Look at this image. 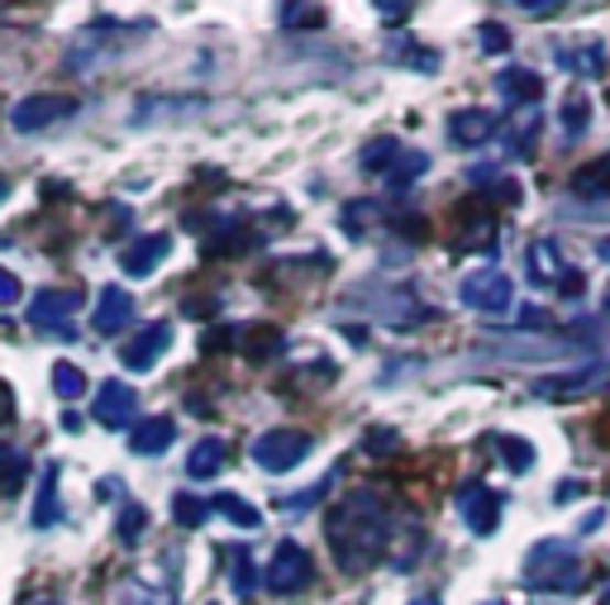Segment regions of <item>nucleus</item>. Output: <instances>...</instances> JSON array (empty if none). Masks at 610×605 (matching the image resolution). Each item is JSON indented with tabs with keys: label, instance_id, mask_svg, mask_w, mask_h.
Returning a JSON list of instances; mask_svg holds the SVG:
<instances>
[{
	"label": "nucleus",
	"instance_id": "nucleus-30",
	"mask_svg": "<svg viewBox=\"0 0 610 605\" xmlns=\"http://www.w3.org/2000/svg\"><path fill=\"white\" fill-rule=\"evenodd\" d=\"M29 482V458L20 449H6L0 443V496H14Z\"/></svg>",
	"mask_w": 610,
	"mask_h": 605
},
{
	"label": "nucleus",
	"instance_id": "nucleus-10",
	"mask_svg": "<svg viewBox=\"0 0 610 605\" xmlns=\"http://www.w3.org/2000/svg\"><path fill=\"white\" fill-rule=\"evenodd\" d=\"M454 224H458V249L472 253V249H491L497 243V215H491V200H462V206L454 210Z\"/></svg>",
	"mask_w": 610,
	"mask_h": 605
},
{
	"label": "nucleus",
	"instance_id": "nucleus-11",
	"mask_svg": "<svg viewBox=\"0 0 610 605\" xmlns=\"http://www.w3.org/2000/svg\"><path fill=\"white\" fill-rule=\"evenodd\" d=\"M72 114H77V100L72 96H29L10 110V124L20 129V134H39V129H48L57 120H72Z\"/></svg>",
	"mask_w": 610,
	"mask_h": 605
},
{
	"label": "nucleus",
	"instance_id": "nucleus-38",
	"mask_svg": "<svg viewBox=\"0 0 610 605\" xmlns=\"http://www.w3.org/2000/svg\"><path fill=\"white\" fill-rule=\"evenodd\" d=\"M477 43H482V53H505L511 48V29L487 20V24H477Z\"/></svg>",
	"mask_w": 610,
	"mask_h": 605
},
{
	"label": "nucleus",
	"instance_id": "nucleus-53",
	"mask_svg": "<svg viewBox=\"0 0 610 605\" xmlns=\"http://www.w3.org/2000/svg\"><path fill=\"white\" fill-rule=\"evenodd\" d=\"M411 605H439V601H434V596H420V601H411Z\"/></svg>",
	"mask_w": 610,
	"mask_h": 605
},
{
	"label": "nucleus",
	"instance_id": "nucleus-20",
	"mask_svg": "<svg viewBox=\"0 0 610 605\" xmlns=\"http://www.w3.org/2000/svg\"><path fill=\"white\" fill-rule=\"evenodd\" d=\"M606 372L610 367L591 363V367L568 372V377H540V382H534V396H582V392H591V386H610Z\"/></svg>",
	"mask_w": 610,
	"mask_h": 605
},
{
	"label": "nucleus",
	"instance_id": "nucleus-48",
	"mask_svg": "<svg viewBox=\"0 0 610 605\" xmlns=\"http://www.w3.org/2000/svg\"><path fill=\"white\" fill-rule=\"evenodd\" d=\"M14 420V396H10V386L0 382V425H10Z\"/></svg>",
	"mask_w": 610,
	"mask_h": 605
},
{
	"label": "nucleus",
	"instance_id": "nucleus-46",
	"mask_svg": "<svg viewBox=\"0 0 610 605\" xmlns=\"http://www.w3.org/2000/svg\"><path fill=\"white\" fill-rule=\"evenodd\" d=\"M587 492V486L582 482H577V477H568V482H558V492H554V501H558V506H563V501H577V496H582Z\"/></svg>",
	"mask_w": 610,
	"mask_h": 605
},
{
	"label": "nucleus",
	"instance_id": "nucleus-47",
	"mask_svg": "<svg viewBox=\"0 0 610 605\" xmlns=\"http://www.w3.org/2000/svg\"><path fill=\"white\" fill-rule=\"evenodd\" d=\"M606 525V510L597 506V510H591V515H582V525H577V535H597V529Z\"/></svg>",
	"mask_w": 610,
	"mask_h": 605
},
{
	"label": "nucleus",
	"instance_id": "nucleus-23",
	"mask_svg": "<svg viewBox=\"0 0 610 605\" xmlns=\"http://www.w3.org/2000/svg\"><path fill=\"white\" fill-rule=\"evenodd\" d=\"M34 529H53L63 520V501H57V463H43L39 472V496H34V510H29Z\"/></svg>",
	"mask_w": 610,
	"mask_h": 605
},
{
	"label": "nucleus",
	"instance_id": "nucleus-27",
	"mask_svg": "<svg viewBox=\"0 0 610 605\" xmlns=\"http://www.w3.org/2000/svg\"><path fill=\"white\" fill-rule=\"evenodd\" d=\"M210 510H220L229 525H239V529H258L263 525V515H258V506H249L243 496H235V492H220L210 501Z\"/></svg>",
	"mask_w": 610,
	"mask_h": 605
},
{
	"label": "nucleus",
	"instance_id": "nucleus-35",
	"mask_svg": "<svg viewBox=\"0 0 610 605\" xmlns=\"http://www.w3.org/2000/svg\"><path fill=\"white\" fill-rule=\"evenodd\" d=\"M372 215H377V200H348V206L339 210V229L348 239H362V234H368Z\"/></svg>",
	"mask_w": 610,
	"mask_h": 605
},
{
	"label": "nucleus",
	"instance_id": "nucleus-43",
	"mask_svg": "<svg viewBox=\"0 0 610 605\" xmlns=\"http://www.w3.org/2000/svg\"><path fill=\"white\" fill-rule=\"evenodd\" d=\"M391 229H396V234H405V239H425V234H429L425 215H401V220L391 224Z\"/></svg>",
	"mask_w": 610,
	"mask_h": 605
},
{
	"label": "nucleus",
	"instance_id": "nucleus-2",
	"mask_svg": "<svg viewBox=\"0 0 610 605\" xmlns=\"http://www.w3.org/2000/svg\"><path fill=\"white\" fill-rule=\"evenodd\" d=\"M530 592H577L582 586V558L568 539H540L525 553V568H520Z\"/></svg>",
	"mask_w": 610,
	"mask_h": 605
},
{
	"label": "nucleus",
	"instance_id": "nucleus-56",
	"mask_svg": "<svg viewBox=\"0 0 610 605\" xmlns=\"http://www.w3.org/2000/svg\"><path fill=\"white\" fill-rule=\"evenodd\" d=\"M48 605H53V601H48Z\"/></svg>",
	"mask_w": 610,
	"mask_h": 605
},
{
	"label": "nucleus",
	"instance_id": "nucleus-18",
	"mask_svg": "<svg viewBox=\"0 0 610 605\" xmlns=\"http://www.w3.org/2000/svg\"><path fill=\"white\" fill-rule=\"evenodd\" d=\"M525 267H530V282H534V286H554V292L563 286V277L573 272L568 263H563V249H558L554 239H534Z\"/></svg>",
	"mask_w": 610,
	"mask_h": 605
},
{
	"label": "nucleus",
	"instance_id": "nucleus-9",
	"mask_svg": "<svg viewBox=\"0 0 610 605\" xmlns=\"http://www.w3.org/2000/svg\"><path fill=\"white\" fill-rule=\"evenodd\" d=\"M81 296L77 292H63V286H48V292H39L34 300H29V324L34 329H48L53 339H77L72 334V315H77Z\"/></svg>",
	"mask_w": 610,
	"mask_h": 605
},
{
	"label": "nucleus",
	"instance_id": "nucleus-1",
	"mask_svg": "<svg viewBox=\"0 0 610 605\" xmlns=\"http://www.w3.org/2000/svg\"><path fill=\"white\" fill-rule=\"evenodd\" d=\"M391 535H396L391 506L382 501V492H372V486L348 492L339 506L325 515V539L334 549V563L344 572H368L377 558L391 549Z\"/></svg>",
	"mask_w": 610,
	"mask_h": 605
},
{
	"label": "nucleus",
	"instance_id": "nucleus-13",
	"mask_svg": "<svg viewBox=\"0 0 610 605\" xmlns=\"http://www.w3.org/2000/svg\"><path fill=\"white\" fill-rule=\"evenodd\" d=\"M172 349V324L167 320H153V324H143L134 339H124V349H120V363L129 372H153V363Z\"/></svg>",
	"mask_w": 610,
	"mask_h": 605
},
{
	"label": "nucleus",
	"instance_id": "nucleus-8",
	"mask_svg": "<svg viewBox=\"0 0 610 605\" xmlns=\"http://www.w3.org/2000/svg\"><path fill=\"white\" fill-rule=\"evenodd\" d=\"M353 300L362 310H372L377 320H386V324H420V320H429V306H420V300L411 292H401V286H386V292H368V286H358Z\"/></svg>",
	"mask_w": 610,
	"mask_h": 605
},
{
	"label": "nucleus",
	"instance_id": "nucleus-36",
	"mask_svg": "<svg viewBox=\"0 0 610 605\" xmlns=\"http://www.w3.org/2000/svg\"><path fill=\"white\" fill-rule=\"evenodd\" d=\"M143 529H149V510H143V506H124L120 520H115V539H120L124 549H134V543L143 539Z\"/></svg>",
	"mask_w": 610,
	"mask_h": 605
},
{
	"label": "nucleus",
	"instance_id": "nucleus-45",
	"mask_svg": "<svg viewBox=\"0 0 610 605\" xmlns=\"http://www.w3.org/2000/svg\"><path fill=\"white\" fill-rule=\"evenodd\" d=\"M325 492H329V477H325V482H315V486H311V492H301V496H286V510L315 506V501H319V496H325Z\"/></svg>",
	"mask_w": 610,
	"mask_h": 605
},
{
	"label": "nucleus",
	"instance_id": "nucleus-33",
	"mask_svg": "<svg viewBox=\"0 0 610 605\" xmlns=\"http://www.w3.org/2000/svg\"><path fill=\"white\" fill-rule=\"evenodd\" d=\"M497 449H501V463L515 472V477H525V472L534 468V449H530V439H515V435H501L497 439Z\"/></svg>",
	"mask_w": 610,
	"mask_h": 605
},
{
	"label": "nucleus",
	"instance_id": "nucleus-39",
	"mask_svg": "<svg viewBox=\"0 0 610 605\" xmlns=\"http://www.w3.org/2000/svg\"><path fill=\"white\" fill-rule=\"evenodd\" d=\"M182 315L186 320H215V315H220V296H186Z\"/></svg>",
	"mask_w": 610,
	"mask_h": 605
},
{
	"label": "nucleus",
	"instance_id": "nucleus-16",
	"mask_svg": "<svg viewBox=\"0 0 610 605\" xmlns=\"http://www.w3.org/2000/svg\"><path fill=\"white\" fill-rule=\"evenodd\" d=\"M167 253H172V239L167 234H143V239H134L120 253V267H124V277H153V272L163 267Z\"/></svg>",
	"mask_w": 610,
	"mask_h": 605
},
{
	"label": "nucleus",
	"instance_id": "nucleus-25",
	"mask_svg": "<svg viewBox=\"0 0 610 605\" xmlns=\"http://www.w3.org/2000/svg\"><path fill=\"white\" fill-rule=\"evenodd\" d=\"M286 349V334L277 324H249L239 339V353L249 358V363H268V358H277Z\"/></svg>",
	"mask_w": 610,
	"mask_h": 605
},
{
	"label": "nucleus",
	"instance_id": "nucleus-41",
	"mask_svg": "<svg viewBox=\"0 0 610 605\" xmlns=\"http://www.w3.org/2000/svg\"><path fill=\"white\" fill-rule=\"evenodd\" d=\"M239 339H243V329H210V334L200 339V349H206V353H220V349H239Z\"/></svg>",
	"mask_w": 610,
	"mask_h": 605
},
{
	"label": "nucleus",
	"instance_id": "nucleus-31",
	"mask_svg": "<svg viewBox=\"0 0 610 605\" xmlns=\"http://www.w3.org/2000/svg\"><path fill=\"white\" fill-rule=\"evenodd\" d=\"M425 172H429V157L411 148V153H401V163L386 172V186H391V191H411V186L425 177Z\"/></svg>",
	"mask_w": 610,
	"mask_h": 605
},
{
	"label": "nucleus",
	"instance_id": "nucleus-26",
	"mask_svg": "<svg viewBox=\"0 0 610 605\" xmlns=\"http://www.w3.org/2000/svg\"><path fill=\"white\" fill-rule=\"evenodd\" d=\"M558 63L568 72H582V77H601L606 72V48L601 43H582V48H558Z\"/></svg>",
	"mask_w": 610,
	"mask_h": 605
},
{
	"label": "nucleus",
	"instance_id": "nucleus-32",
	"mask_svg": "<svg viewBox=\"0 0 610 605\" xmlns=\"http://www.w3.org/2000/svg\"><path fill=\"white\" fill-rule=\"evenodd\" d=\"M401 153H405V148H401L396 139H372L368 148H362L358 163H362V172H391V167L401 163Z\"/></svg>",
	"mask_w": 610,
	"mask_h": 605
},
{
	"label": "nucleus",
	"instance_id": "nucleus-12",
	"mask_svg": "<svg viewBox=\"0 0 610 605\" xmlns=\"http://www.w3.org/2000/svg\"><path fill=\"white\" fill-rule=\"evenodd\" d=\"M134 410H139V396H134V386L129 382H100L96 386V400H91V415H96V425H106V429H129L134 425Z\"/></svg>",
	"mask_w": 610,
	"mask_h": 605
},
{
	"label": "nucleus",
	"instance_id": "nucleus-3",
	"mask_svg": "<svg viewBox=\"0 0 610 605\" xmlns=\"http://www.w3.org/2000/svg\"><path fill=\"white\" fill-rule=\"evenodd\" d=\"M487 353H497V358H520V363H540V358H577V353H587L591 343L587 339H558V334H540V339H530L525 329H497L487 343H482Z\"/></svg>",
	"mask_w": 610,
	"mask_h": 605
},
{
	"label": "nucleus",
	"instance_id": "nucleus-49",
	"mask_svg": "<svg viewBox=\"0 0 610 605\" xmlns=\"http://www.w3.org/2000/svg\"><path fill=\"white\" fill-rule=\"evenodd\" d=\"M377 14H382V20H405V14H411V6H377Z\"/></svg>",
	"mask_w": 610,
	"mask_h": 605
},
{
	"label": "nucleus",
	"instance_id": "nucleus-42",
	"mask_svg": "<svg viewBox=\"0 0 610 605\" xmlns=\"http://www.w3.org/2000/svg\"><path fill=\"white\" fill-rule=\"evenodd\" d=\"M24 296V286H20V277H14L10 267H0V306H14V300Z\"/></svg>",
	"mask_w": 610,
	"mask_h": 605
},
{
	"label": "nucleus",
	"instance_id": "nucleus-51",
	"mask_svg": "<svg viewBox=\"0 0 610 605\" xmlns=\"http://www.w3.org/2000/svg\"><path fill=\"white\" fill-rule=\"evenodd\" d=\"M597 253H601V257H606V263H610V239H601V243H597Z\"/></svg>",
	"mask_w": 610,
	"mask_h": 605
},
{
	"label": "nucleus",
	"instance_id": "nucleus-40",
	"mask_svg": "<svg viewBox=\"0 0 610 605\" xmlns=\"http://www.w3.org/2000/svg\"><path fill=\"white\" fill-rule=\"evenodd\" d=\"M325 10L319 6H282V29H296V24H319Z\"/></svg>",
	"mask_w": 610,
	"mask_h": 605
},
{
	"label": "nucleus",
	"instance_id": "nucleus-4",
	"mask_svg": "<svg viewBox=\"0 0 610 605\" xmlns=\"http://www.w3.org/2000/svg\"><path fill=\"white\" fill-rule=\"evenodd\" d=\"M311 435H301V429H268V435L253 439V463L272 472V477H282V472L301 468L305 458H311Z\"/></svg>",
	"mask_w": 610,
	"mask_h": 605
},
{
	"label": "nucleus",
	"instance_id": "nucleus-5",
	"mask_svg": "<svg viewBox=\"0 0 610 605\" xmlns=\"http://www.w3.org/2000/svg\"><path fill=\"white\" fill-rule=\"evenodd\" d=\"M315 578V563H311V553L301 549L296 539H282L277 549H272L268 558V572H263V586L272 596H292V592H305Z\"/></svg>",
	"mask_w": 610,
	"mask_h": 605
},
{
	"label": "nucleus",
	"instance_id": "nucleus-29",
	"mask_svg": "<svg viewBox=\"0 0 610 605\" xmlns=\"http://www.w3.org/2000/svg\"><path fill=\"white\" fill-rule=\"evenodd\" d=\"M558 120H563V134H568V139H582L587 129H591V100L582 91H573L558 106Z\"/></svg>",
	"mask_w": 610,
	"mask_h": 605
},
{
	"label": "nucleus",
	"instance_id": "nucleus-44",
	"mask_svg": "<svg viewBox=\"0 0 610 605\" xmlns=\"http://www.w3.org/2000/svg\"><path fill=\"white\" fill-rule=\"evenodd\" d=\"M362 443H368V453H391L396 449V429H368Z\"/></svg>",
	"mask_w": 610,
	"mask_h": 605
},
{
	"label": "nucleus",
	"instance_id": "nucleus-17",
	"mask_svg": "<svg viewBox=\"0 0 610 605\" xmlns=\"http://www.w3.org/2000/svg\"><path fill=\"white\" fill-rule=\"evenodd\" d=\"M497 91L511 100L515 110H540L544 77H540V72H530V67H505V72H497Z\"/></svg>",
	"mask_w": 610,
	"mask_h": 605
},
{
	"label": "nucleus",
	"instance_id": "nucleus-28",
	"mask_svg": "<svg viewBox=\"0 0 610 605\" xmlns=\"http://www.w3.org/2000/svg\"><path fill=\"white\" fill-rule=\"evenodd\" d=\"M225 563H229V582H235V596H253V592H258L253 553H249V549H225Z\"/></svg>",
	"mask_w": 610,
	"mask_h": 605
},
{
	"label": "nucleus",
	"instance_id": "nucleus-52",
	"mask_svg": "<svg viewBox=\"0 0 610 605\" xmlns=\"http://www.w3.org/2000/svg\"><path fill=\"white\" fill-rule=\"evenodd\" d=\"M6 196H10V182H6V177H0V200H6Z\"/></svg>",
	"mask_w": 610,
	"mask_h": 605
},
{
	"label": "nucleus",
	"instance_id": "nucleus-34",
	"mask_svg": "<svg viewBox=\"0 0 610 605\" xmlns=\"http://www.w3.org/2000/svg\"><path fill=\"white\" fill-rule=\"evenodd\" d=\"M206 515H210V506L200 496H192V492L172 496V520H177L182 529H200V525H206Z\"/></svg>",
	"mask_w": 610,
	"mask_h": 605
},
{
	"label": "nucleus",
	"instance_id": "nucleus-14",
	"mask_svg": "<svg viewBox=\"0 0 610 605\" xmlns=\"http://www.w3.org/2000/svg\"><path fill=\"white\" fill-rule=\"evenodd\" d=\"M497 124H501L497 110H482V106L458 110V114H448V143H454V148H482V143L497 134Z\"/></svg>",
	"mask_w": 610,
	"mask_h": 605
},
{
	"label": "nucleus",
	"instance_id": "nucleus-24",
	"mask_svg": "<svg viewBox=\"0 0 610 605\" xmlns=\"http://www.w3.org/2000/svg\"><path fill=\"white\" fill-rule=\"evenodd\" d=\"M225 458H229V443L215 439V435L192 443V453H186V477H192V482H210L215 472L225 468Z\"/></svg>",
	"mask_w": 610,
	"mask_h": 605
},
{
	"label": "nucleus",
	"instance_id": "nucleus-21",
	"mask_svg": "<svg viewBox=\"0 0 610 605\" xmlns=\"http://www.w3.org/2000/svg\"><path fill=\"white\" fill-rule=\"evenodd\" d=\"M573 196L582 206H610V153H601L597 163L573 172Z\"/></svg>",
	"mask_w": 610,
	"mask_h": 605
},
{
	"label": "nucleus",
	"instance_id": "nucleus-22",
	"mask_svg": "<svg viewBox=\"0 0 610 605\" xmlns=\"http://www.w3.org/2000/svg\"><path fill=\"white\" fill-rule=\"evenodd\" d=\"M129 320H134V296H129L124 286H106L96 300V315H91L96 334H115V329H124Z\"/></svg>",
	"mask_w": 610,
	"mask_h": 605
},
{
	"label": "nucleus",
	"instance_id": "nucleus-54",
	"mask_svg": "<svg viewBox=\"0 0 610 605\" xmlns=\"http://www.w3.org/2000/svg\"><path fill=\"white\" fill-rule=\"evenodd\" d=\"M487 605H505V601H487Z\"/></svg>",
	"mask_w": 610,
	"mask_h": 605
},
{
	"label": "nucleus",
	"instance_id": "nucleus-37",
	"mask_svg": "<svg viewBox=\"0 0 610 605\" xmlns=\"http://www.w3.org/2000/svg\"><path fill=\"white\" fill-rule=\"evenodd\" d=\"M53 392L63 400H77L86 392V372L77 363H53Z\"/></svg>",
	"mask_w": 610,
	"mask_h": 605
},
{
	"label": "nucleus",
	"instance_id": "nucleus-6",
	"mask_svg": "<svg viewBox=\"0 0 610 605\" xmlns=\"http://www.w3.org/2000/svg\"><path fill=\"white\" fill-rule=\"evenodd\" d=\"M458 300L468 310H477V315H505V310L515 306V286H511L505 272L482 267V272H468V277H462Z\"/></svg>",
	"mask_w": 610,
	"mask_h": 605
},
{
	"label": "nucleus",
	"instance_id": "nucleus-7",
	"mask_svg": "<svg viewBox=\"0 0 610 605\" xmlns=\"http://www.w3.org/2000/svg\"><path fill=\"white\" fill-rule=\"evenodd\" d=\"M454 501H458V515H462V525H468L477 539H491V535H497V529H501L505 496H501V492H491L487 482H462Z\"/></svg>",
	"mask_w": 610,
	"mask_h": 605
},
{
	"label": "nucleus",
	"instance_id": "nucleus-55",
	"mask_svg": "<svg viewBox=\"0 0 610 605\" xmlns=\"http://www.w3.org/2000/svg\"><path fill=\"white\" fill-rule=\"evenodd\" d=\"M606 605H610V596H606Z\"/></svg>",
	"mask_w": 610,
	"mask_h": 605
},
{
	"label": "nucleus",
	"instance_id": "nucleus-15",
	"mask_svg": "<svg viewBox=\"0 0 610 605\" xmlns=\"http://www.w3.org/2000/svg\"><path fill=\"white\" fill-rule=\"evenodd\" d=\"M258 243H263L258 229H249L243 220H225L215 234L200 239V253H206V257H243V253H253Z\"/></svg>",
	"mask_w": 610,
	"mask_h": 605
},
{
	"label": "nucleus",
	"instance_id": "nucleus-50",
	"mask_svg": "<svg viewBox=\"0 0 610 605\" xmlns=\"http://www.w3.org/2000/svg\"><path fill=\"white\" fill-rule=\"evenodd\" d=\"M63 429H72V435H77V429H81V415L67 410V415H63Z\"/></svg>",
	"mask_w": 610,
	"mask_h": 605
},
{
	"label": "nucleus",
	"instance_id": "nucleus-19",
	"mask_svg": "<svg viewBox=\"0 0 610 605\" xmlns=\"http://www.w3.org/2000/svg\"><path fill=\"white\" fill-rule=\"evenodd\" d=\"M172 439H177V420H172V415H153V420L129 429V449L139 458H163L172 449Z\"/></svg>",
	"mask_w": 610,
	"mask_h": 605
}]
</instances>
